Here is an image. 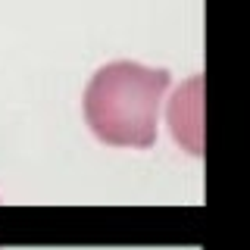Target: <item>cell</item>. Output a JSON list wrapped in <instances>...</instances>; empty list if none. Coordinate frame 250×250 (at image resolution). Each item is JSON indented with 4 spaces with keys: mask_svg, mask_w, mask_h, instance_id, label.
<instances>
[{
    "mask_svg": "<svg viewBox=\"0 0 250 250\" xmlns=\"http://www.w3.org/2000/svg\"><path fill=\"white\" fill-rule=\"evenodd\" d=\"M169 82L166 69H150L128 60L97 69L84 88V122L94 138L109 147H153Z\"/></svg>",
    "mask_w": 250,
    "mask_h": 250,
    "instance_id": "1",
    "label": "cell"
},
{
    "mask_svg": "<svg viewBox=\"0 0 250 250\" xmlns=\"http://www.w3.org/2000/svg\"><path fill=\"white\" fill-rule=\"evenodd\" d=\"M203 78H191L175 91L169 104V125L172 138L185 147L188 153H203Z\"/></svg>",
    "mask_w": 250,
    "mask_h": 250,
    "instance_id": "2",
    "label": "cell"
}]
</instances>
